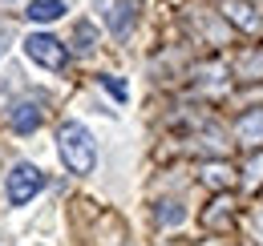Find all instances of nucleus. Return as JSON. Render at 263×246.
I'll list each match as a JSON object with an SVG mask.
<instances>
[{"label": "nucleus", "mask_w": 263, "mask_h": 246, "mask_svg": "<svg viewBox=\"0 0 263 246\" xmlns=\"http://www.w3.org/2000/svg\"><path fill=\"white\" fill-rule=\"evenodd\" d=\"M101 8V20H105V29L114 32V36H130L134 20H138V12H134L130 0H98Z\"/></svg>", "instance_id": "nucleus-5"}, {"label": "nucleus", "mask_w": 263, "mask_h": 246, "mask_svg": "<svg viewBox=\"0 0 263 246\" xmlns=\"http://www.w3.org/2000/svg\"><path fill=\"white\" fill-rule=\"evenodd\" d=\"M98 36H101V32H98L93 20H77L69 45H73V53H77V57H93V53H98Z\"/></svg>", "instance_id": "nucleus-9"}, {"label": "nucleus", "mask_w": 263, "mask_h": 246, "mask_svg": "<svg viewBox=\"0 0 263 246\" xmlns=\"http://www.w3.org/2000/svg\"><path fill=\"white\" fill-rule=\"evenodd\" d=\"M65 12H69L65 0H29L25 4V20L29 25H57Z\"/></svg>", "instance_id": "nucleus-8"}, {"label": "nucleus", "mask_w": 263, "mask_h": 246, "mask_svg": "<svg viewBox=\"0 0 263 246\" xmlns=\"http://www.w3.org/2000/svg\"><path fill=\"white\" fill-rule=\"evenodd\" d=\"M41 125H45V105H41L36 97H16V101L8 105V129H12V133L29 137Z\"/></svg>", "instance_id": "nucleus-4"}, {"label": "nucleus", "mask_w": 263, "mask_h": 246, "mask_svg": "<svg viewBox=\"0 0 263 246\" xmlns=\"http://www.w3.org/2000/svg\"><path fill=\"white\" fill-rule=\"evenodd\" d=\"M231 174H235V170H231L227 161H206V166H202V182H206V186H219V190L231 186Z\"/></svg>", "instance_id": "nucleus-11"}, {"label": "nucleus", "mask_w": 263, "mask_h": 246, "mask_svg": "<svg viewBox=\"0 0 263 246\" xmlns=\"http://www.w3.org/2000/svg\"><path fill=\"white\" fill-rule=\"evenodd\" d=\"M45 182L49 178H45V170L36 161H12L8 174H4V202L21 210V206H29L36 194L45 190Z\"/></svg>", "instance_id": "nucleus-2"}, {"label": "nucleus", "mask_w": 263, "mask_h": 246, "mask_svg": "<svg viewBox=\"0 0 263 246\" xmlns=\"http://www.w3.org/2000/svg\"><path fill=\"white\" fill-rule=\"evenodd\" d=\"M98 85L109 93V97H114L118 105H126V101H130V89H126V81H122V77H114V73H101V77H98Z\"/></svg>", "instance_id": "nucleus-13"}, {"label": "nucleus", "mask_w": 263, "mask_h": 246, "mask_svg": "<svg viewBox=\"0 0 263 246\" xmlns=\"http://www.w3.org/2000/svg\"><path fill=\"white\" fill-rule=\"evenodd\" d=\"M235 141L243 150H263V105L235 117Z\"/></svg>", "instance_id": "nucleus-6"}, {"label": "nucleus", "mask_w": 263, "mask_h": 246, "mask_svg": "<svg viewBox=\"0 0 263 246\" xmlns=\"http://www.w3.org/2000/svg\"><path fill=\"white\" fill-rule=\"evenodd\" d=\"M57 157H61V166H65L69 174H77V178L93 174L98 170V137L89 133V125L73 121V117L57 125Z\"/></svg>", "instance_id": "nucleus-1"}, {"label": "nucleus", "mask_w": 263, "mask_h": 246, "mask_svg": "<svg viewBox=\"0 0 263 246\" xmlns=\"http://www.w3.org/2000/svg\"><path fill=\"white\" fill-rule=\"evenodd\" d=\"M182 218H186L182 202H158V206H154V222H158V226H178Z\"/></svg>", "instance_id": "nucleus-12"}, {"label": "nucleus", "mask_w": 263, "mask_h": 246, "mask_svg": "<svg viewBox=\"0 0 263 246\" xmlns=\"http://www.w3.org/2000/svg\"><path fill=\"white\" fill-rule=\"evenodd\" d=\"M21 49H25V57H29L33 65H41L45 73H61V69L69 65V45L61 40V36L45 32V29L29 32V36L21 40Z\"/></svg>", "instance_id": "nucleus-3"}, {"label": "nucleus", "mask_w": 263, "mask_h": 246, "mask_svg": "<svg viewBox=\"0 0 263 246\" xmlns=\"http://www.w3.org/2000/svg\"><path fill=\"white\" fill-rule=\"evenodd\" d=\"M8 4H12V0H8Z\"/></svg>", "instance_id": "nucleus-15"}, {"label": "nucleus", "mask_w": 263, "mask_h": 246, "mask_svg": "<svg viewBox=\"0 0 263 246\" xmlns=\"http://www.w3.org/2000/svg\"><path fill=\"white\" fill-rule=\"evenodd\" d=\"M223 16H227L239 32L259 29V8H255V0H227V4H223Z\"/></svg>", "instance_id": "nucleus-7"}, {"label": "nucleus", "mask_w": 263, "mask_h": 246, "mask_svg": "<svg viewBox=\"0 0 263 246\" xmlns=\"http://www.w3.org/2000/svg\"><path fill=\"white\" fill-rule=\"evenodd\" d=\"M239 182L247 186V190L263 186V150H247V161H243V174H239Z\"/></svg>", "instance_id": "nucleus-10"}, {"label": "nucleus", "mask_w": 263, "mask_h": 246, "mask_svg": "<svg viewBox=\"0 0 263 246\" xmlns=\"http://www.w3.org/2000/svg\"><path fill=\"white\" fill-rule=\"evenodd\" d=\"M0 57H4V36H0Z\"/></svg>", "instance_id": "nucleus-14"}]
</instances>
